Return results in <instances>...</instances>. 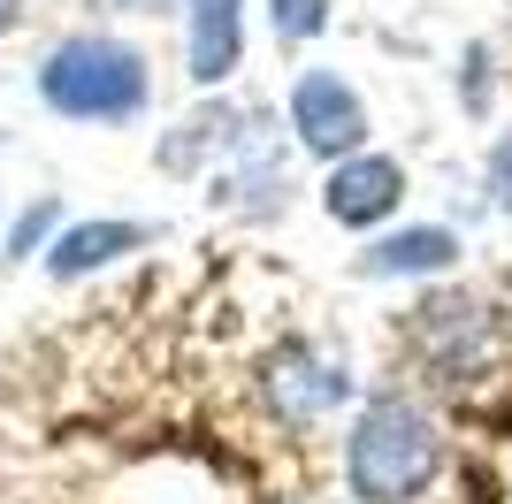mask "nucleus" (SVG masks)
Wrapping results in <instances>:
<instances>
[{
	"instance_id": "nucleus-1",
	"label": "nucleus",
	"mask_w": 512,
	"mask_h": 504,
	"mask_svg": "<svg viewBox=\"0 0 512 504\" xmlns=\"http://www.w3.org/2000/svg\"><path fill=\"white\" fill-rule=\"evenodd\" d=\"M436 474H444V436L413 398H375L352 420L344 482H352L360 504H413Z\"/></svg>"
},
{
	"instance_id": "nucleus-2",
	"label": "nucleus",
	"mask_w": 512,
	"mask_h": 504,
	"mask_svg": "<svg viewBox=\"0 0 512 504\" xmlns=\"http://www.w3.org/2000/svg\"><path fill=\"white\" fill-rule=\"evenodd\" d=\"M39 100L69 123H130L153 100L146 54L130 39H107V31H77L39 62Z\"/></svg>"
},
{
	"instance_id": "nucleus-3",
	"label": "nucleus",
	"mask_w": 512,
	"mask_h": 504,
	"mask_svg": "<svg viewBox=\"0 0 512 504\" xmlns=\"http://www.w3.org/2000/svg\"><path fill=\"white\" fill-rule=\"evenodd\" d=\"M291 130H299V146L321 153V161L367 153V100L337 69H306V77L291 84Z\"/></svg>"
},
{
	"instance_id": "nucleus-4",
	"label": "nucleus",
	"mask_w": 512,
	"mask_h": 504,
	"mask_svg": "<svg viewBox=\"0 0 512 504\" xmlns=\"http://www.w3.org/2000/svg\"><path fill=\"white\" fill-rule=\"evenodd\" d=\"M398 199H406V168L390 153H344L329 168V184H321V207L344 230H375L383 214H398Z\"/></svg>"
},
{
	"instance_id": "nucleus-5",
	"label": "nucleus",
	"mask_w": 512,
	"mask_h": 504,
	"mask_svg": "<svg viewBox=\"0 0 512 504\" xmlns=\"http://www.w3.org/2000/svg\"><path fill=\"white\" fill-rule=\"evenodd\" d=\"M344 398H352V367H344L337 352H321V344H283V359H276L283 420H321V413H337Z\"/></svg>"
},
{
	"instance_id": "nucleus-6",
	"label": "nucleus",
	"mask_w": 512,
	"mask_h": 504,
	"mask_svg": "<svg viewBox=\"0 0 512 504\" xmlns=\"http://www.w3.org/2000/svg\"><path fill=\"white\" fill-rule=\"evenodd\" d=\"M192 8V84H222L245 62V0H184Z\"/></svg>"
},
{
	"instance_id": "nucleus-7",
	"label": "nucleus",
	"mask_w": 512,
	"mask_h": 504,
	"mask_svg": "<svg viewBox=\"0 0 512 504\" xmlns=\"http://www.w3.org/2000/svg\"><path fill=\"white\" fill-rule=\"evenodd\" d=\"M146 237H153L146 222H69V230L46 245V268L62 275V283H77V275H92V268H107V260L138 252Z\"/></svg>"
},
{
	"instance_id": "nucleus-8",
	"label": "nucleus",
	"mask_w": 512,
	"mask_h": 504,
	"mask_svg": "<svg viewBox=\"0 0 512 504\" xmlns=\"http://www.w3.org/2000/svg\"><path fill=\"white\" fill-rule=\"evenodd\" d=\"M451 260H459V237H451V230H436V222H421V230L383 237V245L367 252L360 268H367V275H444Z\"/></svg>"
},
{
	"instance_id": "nucleus-9",
	"label": "nucleus",
	"mask_w": 512,
	"mask_h": 504,
	"mask_svg": "<svg viewBox=\"0 0 512 504\" xmlns=\"http://www.w3.org/2000/svg\"><path fill=\"white\" fill-rule=\"evenodd\" d=\"M268 23H276L283 46H306L329 31V0H268Z\"/></svg>"
},
{
	"instance_id": "nucleus-10",
	"label": "nucleus",
	"mask_w": 512,
	"mask_h": 504,
	"mask_svg": "<svg viewBox=\"0 0 512 504\" xmlns=\"http://www.w3.org/2000/svg\"><path fill=\"white\" fill-rule=\"evenodd\" d=\"M54 222H62V207H54V199L23 207V222L8 230V260H31V252H46V245H54Z\"/></svg>"
},
{
	"instance_id": "nucleus-11",
	"label": "nucleus",
	"mask_w": 512,
	"mask_h": 504,
	"mask_svg": "<svg viewBox=\"0 0 512 504\" xmlns=\"http://www.w3.org/2000/svg\"><path fill=\"white\" fill-rule=\"evenodd\" d=\"M490 191H497V207L512 214V130L497 138V153H490Z\"/></svg>"
},
{
	"instance_id": "nucleus-12",
	"label": "nucleus",
	"mask_w": 512,
	"mask_h": 504,
	"mask_svg": "<svg viewBox=\"0 0 512 504\" xmlns=\"http://www.w3.org/2000/svg\"><path fill=\"white\" fill-rule=\"evenodd\" d=\"M16 23H23V0H0V39H8Z\"/></svg>"
},
{
	"instance_id": "nucleus-13",
	"label": "nucleus",
	"mask_w": 512,
	"mask_h": 504,
	"mask_svg": "<svg viewBox=\"0 0 512 504\" xmlns=\"http://www.w3.org/2000/svg\"><path fill=\"white\" fill-rule=\"evenodd\" d=\"M123 8H161V0H123Z\"/></svg>"
}]
</instances>
